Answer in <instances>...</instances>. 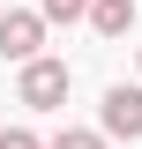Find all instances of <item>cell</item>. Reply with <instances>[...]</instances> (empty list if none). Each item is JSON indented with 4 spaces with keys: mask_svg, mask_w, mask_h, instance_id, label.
<instances>
[{
    "mask_svg": "<svg viewBox=\"0 0 142 149\" xmlns=\"http://www.w3.org/2000/svg\"><path fill=\"white\" fill-rule=\"evenodd\" d=\"M15 97H22L30 112H60V104H67V60H45V52H37V60H22Z\"/></svg>",
    "mask_w": 142,
    "mask_h": 149,
    "instance_id": "obj_1",
    "label": "cell"
},
{
    "mask_svg": "<svg viewBox=\"0 0 142 149\" xmlns=\"http://www.w3.org/2000/svg\"><path fill=\"white\" fill-rule=\"evenodd\" d=\"M37 45H45V15L37 8H8L0 15V60H37Z\"/></svg>",
    "mask_w": 142,
    "mask_h": 149,
    "instance_id": "obj_2",
    "label": "cell"
},
{
    "mask_svg": "<svg viewBox=\"0 0 142 149\" xmlns=\"http://www.w3.org/2000/svg\"><path fill=\"white\" fill-rule=\"evenodd\" d=\"M105 134H120V142H142V90L135 82H120V90H105Z\"/></svg>",
    "mask_w": 142,
    "mask_h": 149,
    "instance_id": "obj_3",
    "label": "cell"
},
{
    "mask_svg": "<svg viewBox=\"0 0 142 149\" xmlns=\"http://www.w3.org/2000/svg\"><path fill=\"white\" fill-rule=\"evenodd\" d=\"M90 22H97V37H127V30H135V0H97Z\"/></svg>",
    "mask_w": 142,
    "mask_h": 149,
    "instance_id": "obj_4",
    "label": "cell"
},
{
    "mask_svg": "<svg viewBox=\"0 0 142 149\" xmlns=\"http://www.w3.org/2000/svg\"><path fill=\"white\" fill-rule=\"evenodd\" d=\"M90 8H97V0H37V15H45V22H82Z\"/></svg>",
    "mask_w": 142,
    "mask_h": 149,
    "instance_id": "obj_5",
    "label": "cell"
},
{
    "mask_svg": "<svg viewBox=\"0 0 142 149\" xmlns=\"http://www.w3.org/2000/svg\"><path fill=\"white\" fill-rule=\"evenodd\" d=\"M45 149H105V134H90V127H60Z\"/></svg>",
    "mask_w": 142,
    "mask_h": 149,
    "instance_id": "obj_6",
    "label": "cell"
},
{
    "mask_svg": "<svg viewBox=\"0 0 142 149\" xmlns=\"http://www.w3.org/2000/svg\"><path fill=\"white\" fill-rule=\"evenodd\" d=\"M0 149H45V142H37L30 127H8V134H0Z\"/></svg>",
    "mask_w": 142,
    "mask_h": 149,
    "instance_id": "obj_7",
    "label": "cell"
},
{
    "mask_svg": "<svg viewBox=\"0 0 142 149\" xmlns=\"http://www.w3.org/2000/svg\"><path fill=\"white\" fill-rule=\"evenodd\" d=\"M135 60H142V52H135Z\"/></svg>",
    "mask_w": 142,
    "mask_h": 149,
    "instance_id": "obj_8",
    "label": "cell"
}]
</instances>
